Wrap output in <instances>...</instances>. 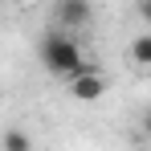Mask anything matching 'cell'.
Segmentation results:
<instances>
[{"label": "cell", "instance_id": "6da1fadb", "mask_svg": "<svg viewBox=\"0 0 151 151\" xmlns=\"http://www.w3.org/2000/svg\"><path fill=\"white\" fill-rule=\"evenodd\" d=\"M41 65L49 70L53 78H78V74H90L94 61H86V53L65 29H49L41 37Z\"/></svg>", "mask_w": 151, "mask_h": 151}, {"label": "cell", "instance_id": "7a4b0ae2", "mask_svg": "<svg viewBox=\"0 0 151 151\" xmlns=\"http://www.w3.org/2000/svg\"><path fill=\"white\" fill-rule=\"evenodd\" d=\"M90 17H94L90 0H57V4H53V21H57V29H65V33L86 29Z\"/></svg>", "mask_w": 151, "mask_h": 151}, {"label": "cell", "instance_id": "3957f363", "mask_svg": "<svg viewBox=\"0 0 151 151\" xmlns=\"http://www.w3.org/2000/svg\"><path fill=\"white\" fill-rule=\"evenodd\" d=\"M70 94H74L78 102H98L102 94H106V78H102L98 70L78 74V78H70Z\"/></svg>", "mask_w": 151, "mask_h": 151}, {"label": "cell", "instance_id": "277c9868", "mask_svg": "<svg viewBox=\"0 0 151 151\" xmlns=\"http://www.w3.org/2000/svg\"><path fill=\"white\" fill-rule=\"evenodd\" d=\"M131 61L143 65V70H151V33H139L131 41Z\"/></svg>", "mask_w": 151, "mask_h": 151}, {"label": "cell", "instance_id": "5b68a950", "mask_svg": "<svg viewBox=\"0 0 151 151\" xmlns=\"http://www.w3.org/2000/svg\"><path fill=\"white\" fill-rule=\"evenodd\" d=\"M4 151H33V139H29L21 127H8L4 131Z\"/></svg>", "mask_w": 151, "mask_h": 151}, {"label": "cell", "instance_id": "8992f818", "mask_svg": "<svg viewBox=\"0 0 151 151\" xmlns=\"http://www.w3.org/2000/svg\"><path fill=\"white\" fill-rule=\"evenodd\" d=\"M139 17H143V21L151 25V0H139Z\"/></svg>", "mask_w": 151, "mask_h": 151}, {"label": "cell", "instance_id": "52a82bcc", "mask_svg": "<svg viewBox=\"0 0 151 151\" xmlns=\"http://www.w3.org/2000/svg\"><path fill=\"white\" fill-rule=\"evenodd\" d=\"M143 127H147V135H151V110H147V114H143Z\"/></svg>", "mask_w": 151, "mask_h": 151}]
</instances>
